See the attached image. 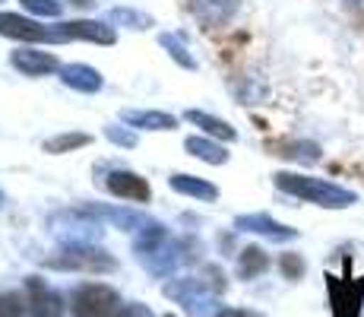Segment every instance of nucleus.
Here are the masks:
<instances>
[{
	"label": "nucleus",
	"mask_w": 364,
	"mask_h": 317,
	"mask_svg": "<svg viewBox=\"0 0 364 317\" xmlns=\"http://www.w3.org/2000/svg\"><path fill=\"white\" fill-rule=\"evenodd\" d=\"M0 35L23 45H67V41H92V45H114L117 32L111 23L99 19H60V23H38L19 13H0Z\"/></svg>",
	"instance_id": "f257e3e1"
},
{
	"label": "nucleus",
	"mask_w": 364,
	"mask_h": 317,
	"mask_svg": "<svg viewBox=\"0 0 364 317\" xmlns=\"http://www.w3.org/2000/svg\"><path fill=\"white\" fill-rule=\"evenodd\" d=\"M133 254H136V260L156 279L171 276V273L184 264V244L174 241L165 225L156 219L146 225V229L136 232V238H133Z\"/></svg>",
	"instance_id": "f03ea898"
},
{
	"label": "nucleus",
	"mask_w": 364,
	"mask_h": 317,
	"mask_svg": "<svg viewBox=\"0 0 364 317\" xmlns=\"http://www.w3.org/2000/svg\"><path fill=\"white\" fill-rule=\"evenodd\" d=\"M276 187L282 194H291L298 200H307V203H317L323 209H346V207H355L358 203V194L348 187H339L333 181H323V178H311V175H295V172H276L272 175Z\"/></svg>",
	"instance_id": "7ed1b4c3"
},
{
	"label": "nucleus",
	"mask_w": 364,
	"mask_h": 317,
	"mask_svg": "<svg viewBox=\"0 0 364 317\" xmlns=\"http://www.w3.org/2000/svg\"><path fill=\"white\" fill-rule=\"evenodd\" d=\"M48 270H70V273H114L117 260L95 244H60L58 254L45 257Z\"/></svg>",
	"instance_id": "20e7f679"
},
{
	"label": "nucleus",
	"mask_w": 364,
	"mask_h": 317,
	"mask_svg": "<svg viewBox=\"0 0 364 317\" xmlns=\"http://www.w3.org/2000/svg\"><path fill=\"white\" fill-rule=\"evenodd\" d=\"M73 317H114L121 308V295L105 283H86L73 292Z\"/></svg>",
	"instance_id": "39448f33"
},
{
	"label": "nucleus",
	"mask_w": 364,
	"mask_h": 317,
	"mask_svg": "<svg viewBox=\"0 0 364 317\" xmlns=\"http://www.w3.org/2000/svg\"><path fill=\"white\" fill-rule=\"evenodd\" d=\"M326 289H330V311L333 317H361L364 305V276L358 279H342V276H326Z\"/></svg>",
	"instance_id": "423d86ee"
},
{
	"label": "nucleus",
	"mask_w": 364,
	"mask_h": 317,
	"mask_svg": "<svg viewBox=\"0 0 364 317\" xmlns=\"http://www.w3.org/2000/svg\"><path fill=\"white\" fill-rule=\"evenodd\" d=\"M80 209L82 216H89V219H95V222H111V225H117V229H124V232H139V229H146L152 219L146 213H136V209H127V207H102V203H80Z\"/></svg>",
	"instance_id": "0eeeda50"
},
{
	"label": "nucleus",
	"mask_w": 364,
	"mask_h": 317,
	"mask_svg": "<svg viewBox=\"0 0 364 317\" xmlns=\"http://www.w3.org/2000/svg\"><path fill=\"white\" fill-rule=\"evenodd\" d=\"M105 187H108L111 197H121V200H130V203H149L152 200V187L143 175L130 172V168H117L105 178Z\"/></svg>",
	"instance_id": "6e6552de"
},
{
	"label": "nucleus",
	"mask_w": 364,
	"mask_h": 317,
	"mask_svg": "<svg viewBox=\"0 0 364 317\" xmlns=\"http://www.w3.org/2000/svg\"><path fill=\"white\" fill-rule=\"evenodd\" d=\"M241 0H191V16L203 29H222L237 16Z\"/></svg>",
	"instance_id": "1a4fd4ad"
},
{
	"label": "nucleus",
	"mask_w": 364,
	"mask_h": 317,
	"mask_svg": "<svg viewBox=\"0 0 364 317\" xmlns=\"http://www.w3.org/2000/svg\"><path fill=\"white\" fill-rule=\"evenodd\" d=\"M26 305H29V314L32 317H60L64 314V301L60 295L54 292L45 279L38 276H29L26 279Z\"/></svg>",
	"instance_id": "9d476101"
},
{
	"label": "nucleus",
	"mask_w": 364,
	"mask_h": 317,
	"mask_svg": "<svg viewBox=\"0 0 364 317\" xmlns=\"http://www.w3.org/2000/svg\"><path fill=\"white\" fill-rule=\"evenodd\" d=\"M235 229L237 232H250V235H263V238H269V241H295L298 238V229L276 222L272 216H266V213L235 216Z\"/></svg>",
	"instance_id": "9b49d317"
},
{
	"label": "nucleus",
	"mask_w": 364,
	"mask_h": 317,
	"mask_svg": "<svg viewBox=\"0 0 364 317\" xmlns=\"http://www.w3.org/2000/svg\"><path fill=\"white\" fill-rule=\"evenodd\" d=\"M10 63L23 76H32V80H38V76H48V73H54V70H60L58 58H54L51 51H38V48H16V51H10Z\"/></svg>",
	"instance_id": "f8f14e48"
},
{
	"label": "nucleus",
	"mask_w": 364,
	"mask_h": 317,
	"mask_svg": "<svg viewBox=\"0 0 364 317\" xmlns=\"http://www.w3.org/2000/svg\"><path fill=\"white\" fill-rule=\"evenodd\" d=\"M58 73H60V83H64L67 89L82 93V95L102 93V86H105V76L95 67H89V63H67V67H60Z\"/></svg>",
	"instance_id": "ddd939ff"
},
{
	"label": "nucleus",
	"mask_w": 364,
	"mask_h": 317,
	"mask_svg": "<svg viewBox=\"0 0 364 317\" xmlns=\"http://www.w3.org/2000/svg\"><path fill=\"white\" fill-rule=\"evenodd\" d=\"M168 187H171L174 194H181V197H193V200H200V203H213V200H219V187L209 185V181H203V178H193V175H184V172L171 175V178H168Z\"/></svg>",
	"instance_id": "4468645a"
},
{
	"label": "nucleus",
	"mask_w": 364,
	"mask_h": 317,
	"mask_svg": "<svg viewBox=\"0 0 364 317\" xmlns=\"http://www.w3.org/2000/svg\"><path fill=\"white\" fill-rule=\"evenodd\" d=\"M121 121L133 127V130H174L178 118L168 115V111H136V108H124Z\"/></svg>",
	"instance_id": "2eb2a0df"
},
{
	"label": "nucleus",
	"mask_w": 364,
	"mask_h": 317,
	"mask_svg": "<svg viewBox=\"0 0 364 317\" xmlns=\"http://www.w3.org/2000/svg\"><path fill=\"white\" fill-rule=\"evenodd\" d=\"M184 118L191 121L193 127H200L203 133H206L209 140H225V143H232V140H237V130L228 121H222V118L215 115H206V111H197V108H187Z\"/></svg>",
	"instance_id": "dca6fc26"
},
{
	"label": "nucleus",
	"mask_w": 364,
	"mask_h": 317,
	"mask_svg": "<svg viewBox=\"0 0 364 317\" xmlns=\"http://www.w3.org/2000/svg\"><path fill=\"white\" fill-rule=\"evenodd\" d=\"M269 270V254L260 244H247L237 251V279H257Z\"/></svg>",
	"instance_id": "f3484780"
},
{
	"label": "nucleus",
	"mask_w": 364,
	"mask_h": 317,
	"mask_svg": "<svg viewBox=\"0 0 364 317\" xmlns=\"http://www.w3.org/2000/svg\"><path fill=\"white\" fill-rule=\"evenodd\" d=\"M184 150L191 152L193 159L206 162V165H225L228 162V150L222 143H215V140H209V137H187Z\"/></svg>",
	"instance_id": "a211bd4d"
},
{
	"label": "nucleus",
	"mask_w": 364,
	"mask_h": 317,
	"mask_svg": "<svg viewBox=\"0 0 364 317\" xmlns=\"http://www.w3.org/2000/svg\"><path fill=\"white\" fill-rule=\"evenodd\" d=\"M276 156L301 162V165H317L320 162V146L311 143V140H289V143H276Z\"/></svg>",
	"instance_id": "6ab92c4d"
},
{
	"label": "nucleus",
	"mask_w": 364,
	"mask_h": 317,
	"mask_svg": "<svg viewBox=\"0 0 364 317\" xmlns=\"http://www.w3.org/2000/svg\"><path fill=\"white\" fill-rule=\"evenodd\" d=\"M89 143H92V137H89V133L70 130V133H58V137L45 140V143H41V150L51 152V156H64V152H76V150H82V146H89Z\"/></svg>",
	"instance_id": "aec40b11"
},
{
	"label": "nucleus",
	"mask_w": 364,
	"mask_h": 317,
	"mask_svg": "<svg viewBox=\"0 0 364 317\" xmlns=\"http://www.w3.org/2000/svg\"><path fill=\"white\" fill-rule=\"evenodd\" d=\"M108 23L111 26H124V29H133V32H143V29H152L156 19L149 13H139V10H127V6H114L108 13Z\"/></svg>",
	"instance_id": "412c9836"
},
{
	"label": "nucleus",
	"mask_w": 364,
	"mask_h": 317,
	"mask_svg": "<svg viewBox=\"0 0 364 317\" xmlns=\"http://www.w3.org/2000/svg\"><path fill=\"white\" fill-rule=\"evenodd\" d=\"M159 45L168 51V58H171L178 67H184V70H197V58H193L191 51H187V45L181 41V35H168L162 32L159 35Z\"/></svg>",
	"instance_id": "4be33fe9"
},
{
	"label": "nucleus",
	"mask_w": 364,
	"mask_h": 317,
	"mask_svg": "<svg viewBox=\"0 0 364 317\" xmlns=\"http://www.w3.org/2000/svg\"><path fill=\"white\" fill-rule=\"evenodd\" d=\"M0 317H32L23 292H4L0 295Z\"/></svg>",
	"instance_id": "5701e85b"
},
{
	"label": "nucleus",
	"mask_w": 364,
	"mask_h": 317,
	"mask_svg": "<svg viewBox=\"0 0 364 317\" xmlns=\"http://www.w3.org/2000/svg\"><path fill=\"white\" fill-rule=\"evenodd\" d=\"M19 6L29 10L32 16H38V19H58L60 13H64L60 0H19Z\"/></svg>",
	"instance_id": "b1692460"
},
{
	"label": "nucleus",
	"mask_w": 364,
	"mask_h": 317,
	"mask_svg": "<svg viewBox=\"0 0 364 317\" xmlns=\"http://www.w3.org/2000/svg\"><path fill=\"white\" fill-rule=\"evenodd\" d=\"M279 273H282L285 279H289V283H298L301 276H304L307 273V264H304V257H301V254H282V257H279Z\"/></svg>",
	"instance_id": "393cba45"
},
{
	"label": "nucleus",
	"mask_w": 364,
	"mask_h": 317,
	"mask_svg": "<svg viewBox=\"0 0 364 317\" xmlns=\"http://www.w3.org/2000/svg\"><path fill=\"white\" fill-rule=\"evenodd\" d=\"M105 137H108L114 146H124V150H133V146L139 143L136 133H133L130 127H117V124H108V127H105Z\"/></svg>",
	"instance_id": "a878e982"
},
{
	"label": "nucleus",
	"mask_w": 364,
	"mask_h": 317,
	"mask_svg": "<svg viewBox=\"0 0 364 317\" xmlns=\"http://www.w3.org/2000/svg\"><path fill=\"white\" fill-rule=\"evenodd\" d=\"M203 276H206V286L213 289L215 295H219V292H225V286H228V283H225V273H222V270H219V266H215V264H209Z\"/></svg>",
	"instance_id": "bb28decb"
},
{
	"label": "nucleus",
	"mask_w": 364,
	"mask_h": 317,
	"mask_svg": "<svg viewBox=\"0 0 364 317\" xmlns=\"http://www.w3.org/2000/svg\"><path fill=\"white\" fill-rule=\"evenodd\" d=\"M114 317H152V311L146 305H139V301H130V305H121L117 308Z\"/></svg>",
	"instance_id": "cd10ccee"
},
{
	"label": "nucleus",
	"mask_w": 364,
	"mask_h": 317,
	"mask_svg": "<svg viewBox=\"0 0 364 317\" xmlns=\"http://www.w3.org/2000/svg\"><path fill=\"white\" fill-rule=\"evenodd\" d=\"M213 317H257V314H250V311H241V308H219Z\"/></svg>",
	"instance_id": "c85d7f7f"
},
{
	"label": "nucleus",
	"mask_w": 364,
	"mask_h": 317,
	"mask_svg": "<svg viewBox=\"0 0 364 317\" xmlns=\"http://www.w3.org/2000/svg\"><path fill=\"white\" fill-rule=\"evenodd\" d=\"M346 4H352V6H358V4H361V0H346Z\"/></svg>",
	"instance_id": "c756f323"
},
{
	"label": "nucleus",
	"mask_w": 364,
	"mask_h": 317,
	"mask_svg": "<svg viewBox=\"0 0 364 317\" xmlns=\"http://www.w3.org/2000/svg\"><path fill=\"white\" fill-rule=\"evenodd\" d=\"M0 207H4V190H0Z\"/></svg>",
	"instance_id": "7c9ffc66"
},
{
	"label": "nucleus",
	"mask_w": 364,
	"mask_h": 317,
	"mask_svg": "<svg viewBox=\"0 0 364 317\" xmlns=\"http://www.w3.org/2000/svg\"><path fill=\"white\" fill-rule=\"evenodd\" d=\"M165 317H174V314H165Z\"/></svg>",
	"instance_id": "2f4dec72"
},
{
	"label": "nucleus",
	"mask_w": 364,
	"mask_h": 317,
	"mask_svg": "<svg viewBox=\"0 0 364 317\" xmlns=\"http://www.w3.org/2000/svg\"><path fill=\"white\" fill-rule=\"evenodd\" d=\"M0 4H4V0H0Z\"/></svg>",
	"instance_id": "473e14b6"
}]
</instances>
